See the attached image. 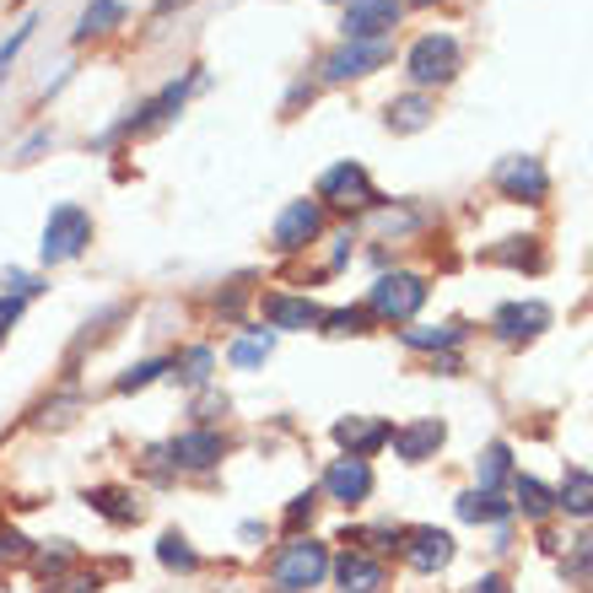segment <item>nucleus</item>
Instances as JSON below:
<instances>
[{
	"mask_svg": "<svg viewBox=\"0 0 593 593\" xmlns=\"http://www.w3.org/2000/svg\"><path fill=\"white\" fill-rule=\"evenodd\" d=\"M222 453H227V442H222L216 431H183V437L168 442V459L183 464V470H211Z\"/></svg>",
	"mask_w": 593,
	"mask_h": 593,
	"instance_id": "nucleus-12",
	"label": "nucleus"
},
{
	"mask_svg": "<svg viewBox=\"0 0 593 593\" xmlns=\"http://www.w3.org/2000/svg\"><path fill=\"white\" fill-rule=\"evenodd\" d=\"M119 22H124V0H92L82 11V22H76V44L97 38V33H114Z\"/></svg>",
	"mask_w": 593,
	"mask_h": 593,
	"instance_id": "nucleus-20",
	"label": "nucleus"
},
{
	"mask_svg": "<svg viewBox=\"0 0 593 593\" xmlns=\"http://www.w3.org/2000/svg\"><path fill=\"white\" fill-rule=\"evenodd\" d=\"M459 518H470V523H502V518H508V502H502L497 491H464V497H459Z\"/></svg>",
	"mask_w": 593,
	"mask_h": 593,
	"instance_id": "nucleus-23",
	"label": "nucleus"
},
{
	"mask_svg": "<svg viewBox=\"0 0 593 593\" xmlns=\"http://www.w3.org/2000/svg\"><path fill=\"white\" fill-rule=\"evenodd\" d=\"M324 572H330V550H324L319 539H292V545H281V556L270 561V583L281 593L319 589Z\"/></svg>",
	"mask_w": 593,
	"mask_h": 593,
	"instance_id": "nucleus-1",
	"label": "nucleus"
},
{
	"mask_svg": "<svg viewBox=\"0 0 593 593\" xmlns=\"http://www.w3.org/2000/svg\"><path fill=\"white\" fill-rule=\"evenodd\" d=\"M264 319H270V330H313V324H324V308L319 303H308V297H264Z\"/></svg>",
	"mask_w": 593,
	"mask_h": 593,
	"instance_id": "nucleus-13",
	"label": "nucleus"
},
{
	"mask_svg": "<svg viewBox=\"0 0 593 593\" xmlns=\"http://www.w3.org/2000/svg\"><path fill=\"white\" fill-rule=\"evenodd\" d=\"M319 200H330L340 211H367L378 194H372V178L361 163H335V168L319 178Z\"/></svg>",
	"mask_w": 593,
	"mask_h": 593,
	"instance_id": "nucleus-6",
	"label": "nucleus"
},
{
	"mask_svg": "<svg viewBox=\"0 0 593 593\" xmlns=\"http://www.w3.org/2000/svg\"><path fill=\"white\" fill-rule=\"evenodd\" d=\"M394 431L383 422H367V416H351V422H335V442L345 448V459H367L372 448H383Z\"/></svg>",
	"mask_w": 593,
	"mask_h": 593,
	"instance_id": "nucleus-15",
	"label": "nucleus"
},
{
	"mask_svg": "<svg viewBox=\"0 0 593 593\" xmlns=\"http://www.w3.org/2000/svg\"><path fill=\"white\" fill-rule=\"evenodd\" d=\"M157 561H163V567H173V572H194V567H200V556L189 550V539H183V534H163V545H157Z\"/></svg>",
	"mask_w": 593,
	"mask_h": 593,
	"instance_id": "nucleus-25",
	"label": "nucleus"
},
{
	"mask_svg": "<svg viewBox=\"0 0 593 593\" xmlns=\"http://www.w3.org/2000/svg\"><path fill=\"white\" fill-rule=\"evenodd\" d=\"M178 367H183V372H178V378H183V383H189V389H200V383H205V378H211V367H216V356H211V351H205V345H194V351H189V356H183V361H178Z\"/></svg>",
	"mask_w": 593,
	"mask_h": 593,
	"instance_id": "nucleus-29",
	"label": "nucleus"
},
{
	"mask_svg": "<svg viewBox=\"0 0 593 593\" xmlns=\"http://www.w3.org/2000/svg\"><path fill=\"white\" fill-rule=\"evenodd\" d=\"M518 508L529 512V518H545V512L556 508V497L539 486V481H529V475H518Z\"/></svg>",
	"mask_w": 593,
	"mask_h": 593,
	"instance_id": "nucleus-27",
	"label": "nucleus"
},
{
	"mask_svg": "<svg viewBox=\"0 0 593 593\" xmlns=\"http://www.w3.org/2000/svg\"><path fill=\"white\" fill-rule=\"evenodd\" d=\"M22 303H27V297H11V292H0V335H5L16 319H22Z\"/></svg>",
	"mask_w": 593,
	"mask_h": 593,
	"instance_id": "nucleus-35",
	"label": "nucleus"
},
{
	"mask_svg": "<svg viewBox=\"0 0 593 593\" xmlns=\"http://www.w3.org/2000/svg\"><path fill=\"white\" fill-rule=\"evenodd\" d=\"M324 335H361L367 330V308H340V313H324Z\"/></svg>",
	"mask_w": 593,
	"mask_h": 593,
	"instance_id": "nucleus-31",
	"label": "nucleus"
},
{
	"mask_svg": "<svg viewBox=\"0 0 593 593\" xmlns=\"http://www.w3.org/2000/svg\"><path fill=\"white\" fill-rule=\"evenodd\" d=\"M411 82L416 86H442L453 82V71H459V44L448 38V33H426L416 38V49H411Z\"/></svg>",
	"mask_w": 593,
	"mask_h": 593,
	"instance_id": "nucleus-4",
	"label": "nucleus"
},
{
	"mask_svg": "<svg viewBox=\"0 0 593 593\" xmlns=\"http://www.w3.org/2000/svg\"><path fill=\"white\" fill-rule=\"evenodd\" d=\"M324 491L335 497V502H361L367 491H372V470H367V459H335L330 470H324Z\"/></svg>",
	"mask_w": 593,
	"mask_h": 593,
	"instance_id": "nucleus-10",
	"label": "nucleus"
},
{
	"mask_svg": "<svg viewBox=\"0 0 593 593\" xmlns=\"http://www.w3.org/2000/svg\"><path fill=\"white\" fill-rule=\"evenodd\" d=\"M71 545H55V550H38V572H60V567H71Z\"/></svg>",
	"mask_w": 593,
	"mask_h": 593,
	"instance_id": "nucleus-34",
	"label": "nucleus"
},
{
	"mask_svg": "<svg viewBox=\"0 0 593 593\" xmlns=\"http://www.w3.org/2000/svg\"><path fill=\"white\" fill-rule=\"evenodd\" d=\"M431 124V103H426L422 92H411V97H394L389 103V130H400V135H416Z\"/></svg>",
	"mask_w": 593,
	"mask_h": 593,
	"instance_id": "nucleus-19",
	"label": "nucleus"
},
{
	"mask_svg": "<svg viewBox=\"0 0 593 593\" xmlns=\"http://www.w3.org/2000/svg\"><path fill=\"white\" fill-rule=\"evenodd\" d=\"M92 244V216H86L82 205H55L49 211V222H44V244H38V254L44 264H66V259H76Z\"/></svg>",
	"mask_w": 593,
	"mask_h": 593,
	"instance_id": "nucleus-2",
	"label": "nucleus"
},
{
	"mask_svg": "<svg viewBox=\"0 0 593 593\" xmlns=\"http://www.w3.org/2000/svg\"><path fill=\"white\" fill-rule=\"evenodd\" d=\"M545 324H550L545 303H508V308H497V335L502 340H534Z\"/></svg>",
	"mask_w": 593,
	"mask_h": 593,
	"instance_id": "nucleus-14",
	"label": "nucleus"
},
{
	"mask_svg": "<svg viewBox=\"0 0 593 593\" xmlns=\"http://www.w3.org/2000/svg\"><path fill=\"white\" fill-rule=\"evenodd\" d=\"M589 567H593V534H589V550H583V556L572 561V572H589Z\"/></svg>",
	"mask_w": 593,
	"mask_h": 593,
	"instance_id": "nucleus-39",
	"label": "nucleus"
},
{
	"mask_svg": "<svg viewBox=\"0 0 593 593\" xmlns=\"http://www.w3.org/2000/svg\"><path fill=\"white\" fill-rule=\"evenodd\" d=\"M556 508H567L572 518H589V512H593V475H589V470H567Z\"/></svg>",
	"mask_w": 593,
	"mask_h": 593,
	"instance_id": "nucleus-22",
	"label": "nucleus"
},
{
	"mask_svg": "<svg viewBox=\"0 0 593 593\" xmlns=\"http://www.w3.org/2000/svg\"><path fill=\"white\" fill-rule=\"evenodd\" d=\"M400 340L416 345V351H437V345H459L464 330H459V324H442V330H400Z\"/></svg>",
	"mask_w": 593,
	"mask_h": 593,
	"instance_id": "nucleus-28",
	"label": "nucleus"
},
{
	"mask_svg": "<svg viewBox=\"0 0 593 593\" xmlns=\"http://www.w3.org/2000/svg\"><path fill=\"white\" fill-rule=\"evenodd\" d=\"M442 437H448L442 422H416V426H405V431H394L389 442H394V453H400L405 464H422V459H431V453L442 448Z\"/></svg>",
	"mask_w": 593,
	"mask_h": 593,
	"instance_id": "nucleus-16",
	"label": "nucleus"
},
{
	"mask_svg": "<svg viewBox=\"0 0 593 593\" xmlns=\"http://www.w3.org/2000/svg\"><path fill=\"white\" fill-rule=\"evenodd\" d=\"M491 178H497V189H502L508 200H529V205H539L545 189H550V178H545V168H539V157H502Z\"/></svg>",
	"mask_w": 593,
	"mask_h": 593,
	"instance_id": "nucleus-8",
	"label": "nucleus"
},
{
	"mask_svg": "<svg viewBox=\"0 0 593 593\" xmlns=\"http://www.w3.org/2000/svg\"><path fill=\"white\" fill-rule=\"evenodd\" d=\"M335 578L345 593H378L383 589V567L372 561V556H361V550H345L335 561Z\"/></svg>",
	"mask_w": 593,
	"mask_h": 593,
	"instance_id": "nucleus-17",
	"label": "nucleus"
},
{
	"mask_svg": "<svg viewBox=\"0 0 593 593\" xmlns=\"http://www.w3.org/2000/svg\"><path fill=\"white\" fill-rule=\"evenodd\" d=\"M270 351H275V335H270V330H254V335L233 340V351H227V356H233V367H259Z\"/></svg>",
	"mask_w": 593,
	"mask_h": 593,
	"instance_id": "nucleus-24",
	"label": "nucleus"
},
{
	"mask_svg": "<svg viewBox=\"0 0 593 593\" xmlns=\"http://www.w3.org/2000/svg\"><path fill=\"white\" fill-rule=\"evenodd\" d=\"M319 227H324L319 200H292V205L275 216V249H281V254H297V249H308V244L319 238Z\"/></svg>",
	"mask_w": 593,
	"mask_h": 593,
	"instance_id": "nucleus-7",
	"label": "nucleus"
},
{
	"mask_svg": "<svg viewBox=\"0 0 593 593\" xmlns=\"http://www.w3.org/2000/svg\"><path fill=\"white\" fill-rule=\"evenodd\" d=\"M0 292H11V297H38L44 286H38L33 275H22V270H0Z\"/></svg>",
	"mask_w": 593,
	"mask_h": 593,
	"instance_id": "nucleus-32",
	"label": "nucleus"
},
{
	"mask_svg": "<svg viewBox=\"0 0 593 593\" xmlns=\"http://www.w3.org/2000/svg\"><path fill=\"white\" fill-rule=\"evenodd\" d=\"M422 303H426L422 275L394 270V275H378V286H372V297H367V313H378V319H389V324H405V319H416Z\"/></svg>",
	"mask_w": 593,
	"mask_h": 593,
	"instance_id": "nucleus-3",
	"label": "nucleus"
},
{
	"mask_svg": "<svg viewBox=\"0 0 593 593\" xmlns=\"http://www.w3.org/2000/svg\"><path fill=\"white\" fill-rule=\"evenodd\" d=\"M400 0H345V38H389Z\"/></svg>",
	"mask_w": 593,
	"mask_h": 593,
	"instance_id": "nucleus-9",
	"label": "nucleus"
},
{
	"mask_svg": "<svg viewBox=\"0 0 593 593\" xmlns=\"http://www.w3.org/2000/svg\"><path fill=\"white\" fill-rule=\"evenodd\" d=\"M168 367H173V361H163V356H157V361H141V367H130V372L119 378V394H135V389H146V383H152V378H163Z\"/></svg>",
	"mask_w": 593,
	"mask_h": 593,
	"instance_id": "nucleus-30",
	"label": "nucleus"
},
{
	"mask_svg": "<svg viewBox=\"0 0 593 593\" xmlns=\"http://www.w3.org/2000/svg\"><path fill=\"white\" fill-rule=\"evenodd\" d=\"M470 593H502V578H481V583H470Z\"/></svg>",
	"mask_w": 593,
	"mask_h": 593,
	"instance_id": "nucleus-38",
	"label": "nucleus"
},
{
	"mask_svg": "<svg viewBox=\"0 0 593 593\" xmlns=\"http://www.w3.org/2000/svg\"><path fill=\"white\" fill-rule=\"evenodd\" d=\"M303 518H313V491H308V497H297V502L286 508V523H303Z\"/></svg>",
	"mask_w": 593,
	"mask_h": 593,
	"instance_id": "nucleus-37",
	"label": "nucleus"
},
{
	"mask_svg": "<svg viewBox=\"0 0 593 593\" xmlns=\"http://www.w3.org/2000/svg\"><path fill=\"white\" fill-rule=\"evenodd\" d=\"M49 593H97V578L76 572V578H66V583H49Z\"/></svg>",
	"mask_w": 593,
	"mask_h": 593,
	"instance_id": "nucleus-36",
	"label": "nucleus"
},
{
	"mask_svg": "<svg viewBox=\"0 0 593 593\" xmlns=\"http://www.w3.org/2000/svg\"><path fill=\"white\" fill-rule=\"evenodd\" d=\"M27 38H33V22H22V27H16V33H11V38H5V44H0V76H5V71H11V60H16V49H22V44H27Z\"/></svg>",
	"mask_w": 593,
	"mask_h": 593,
	"instance_id": "nucleus-33",
	"label": "nucleus"
},
{
	"mask_svg": "<svg viewBox=\"0 0 593 593\" xmlns=\"http://www.w3.org/2000/svg\"><path fill=\"white\" fill-rule=\"evenodd\" d=\"M502 481H508V448L491 442V448L481 453V491H497Z\"/></svg>",
	"mask_w": 593,
	"mask_h": 593,
	"instance_id": "nucleus-26",
	"label": "nucleus"
},
{
	"mask_svg": "<svg viewBox=\"0 0 593 593\" xmlns=\"http://www.w3.org/2000/svg\"><path fill=\"white\" fill-rule=\"evenodd\" d=\"M405 561H411L416 572H442V567L453 561V539H448L442 529H411V534H405Z\"/></svg>",
	"mask_w": 593,
	"mask_h": 593,
	"instance_id": "nucleus-11",
	"label": "nucleus"
},
{
	"mask_svg": "<svg viewBox=\"0 0 593 593\" xmlns=\"http://www.w3.org/2000/svg\"><path fill=\"white\" fill-rule=\"evenodd\" d=\"M86 502H92V512H103L108 523H135V518H141L135 497L119 491V486H97V491H86Z\"/></svg>",
	"mask_w": 593,
	"mask_h": 593,
	"instance_id": "nucleus-21",
	"label": "nucleus"
},
{
	"mask_svg": "<svg viewBox=\"0 0 593 593\" xmlns=\"http://www.w3.org/2000/svg\"><path fill=\"white\" fill-rule=\"evenodd\" d=\"M416 5H431V0H416Z\"/></svg>",
	"mask_w": 593,
	"mask_h": 593,
	"instance_id": "nucleus-40",
	"label": "nucleus"
},
{
	"mask_svg": "<svg viewBox=\"0 0 593 593\" xmlns=\"http://www.w3.org/2000/svg\"><path fill=\"white\" fill-rule=\"evenodd\" d=\"M200 82V76H189V82H173V86H163L152 103H141L135 108V119H124L119 130H146V124H157V119H168V114H178L183 108V97H189V86Z\"/></svg>",
	"mask_w": 593,
	"mask_h": 593,
	"instance_id": "nucleus-18",
	"label": "nucleus"
},
{
	"mask_svg": "<svg viewBox=\"0 0 593 593\" xmlns=\"http://www.w3.org/2000/svg\"><path fill=\"white\" fill-rule=\"evenodd\" d=\"M389 55H394V44H389V38H345L335 55L324 60V76H330V82H351V76H367V71L389 66Z\"/></svg>",
	"mask_w": 593,
	"mask_h": 593,
	"instance_id": "nucleus-5",
	"label": "nucleus"
}]
</instances>
